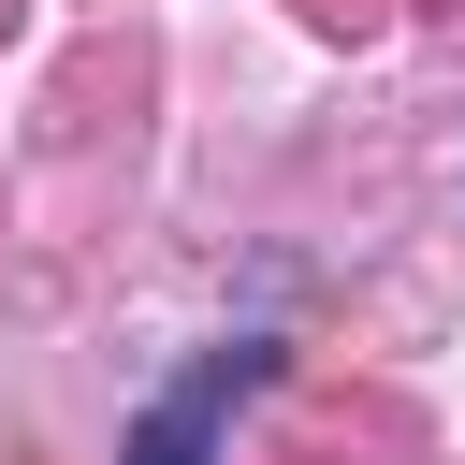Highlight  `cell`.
I'll return each instance as SVG.
<instances>
[{
  "instance_id": "1",
  "label": "cell",
  "mask_w": 465,
  "mask_h": 465,
  "mask_svg": "<svg viewBox=\"0 0 465 465\" xmlns=\"http://www.w3.org/2000/svg\"><path fill=\"white\" fill-rule=\"evenodd\" d=\"M262 378H276V349H262V334L203 349V363L131 421V450H116V465H218V421H232V392H262Z\"/></svg>"
}]
</instances>
